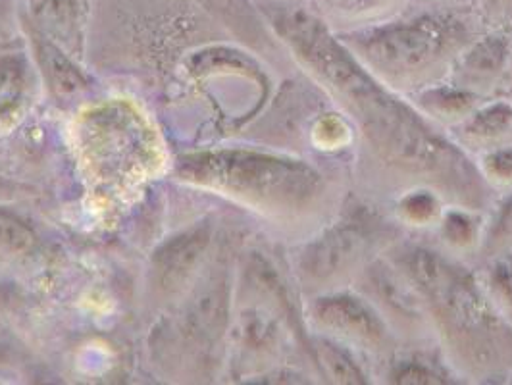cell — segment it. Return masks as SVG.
<instances>
[{"mask_svg":"<svg viewBox=\"0 0 512 385\" xmlns=\"http://www.w3.org/2000/svg\"><path fill=\"white\" fill-rule=\"evenodd\" d=\"M255 6L312 85L351 124L355 178L366 201L430 191L447 208L489 210L495 189L480 164L416 104L368 74L310 0Z\"/></svg>","mask_w":512,"mask_h":385,"instance_id":"obj_1","label":"cell"},{"mask_svg":"<svg viewBox=\"0 0 512 385\" xmlns=\"http://www.w3.org/2000/svg\"><path fill=\"white\" fill-rule=\"evenodd\" d=\"M389 258L418 291L439 355L461 382L512 376V320L462 260L428 243L397 241Z\"/></svg>","mask_w":512,"mask_h":385,"instance_id":"obj_2","label":"cell"},{"mask_svg":"<svg viewBox=\"0 0 512 385\" xmlns=\"http://www.w3.org/2000/svg\"><path fill=\"white\" fill-rule=\"evenodd\" d=\"M176 176L266 218L312 233L328 224L345 203L341 180L328 166L291 154L256 149L183 154L176 162Z\"/></svg>","mask_w":512,"mask_h":385,"instance_id":"obj_3","label":"cell"},{"mask_svg":"<svg viewBox=\"0 0 512 385\" xmlns=\"http://www.w3.org/2000/svg\"><path fill=\"white\" fill-rule=\"evenodd\" d=\"M335 33L368 74L410 99L455 72L484 24L474 8H409L382 24Z\"/></svg>","mask_w":512,"mask_h":385,"instance_id":"obj_4","label":"cell"},{"mask_svg":"<svg viewBox=\"0 0 512 385\" xmlns=\"http://www.w3.org/2000/svg\"><path fill=\"white\" fill-rule=\"evenodd\" d=\"M405 226L374 203H343L328 224L295 251L293 272L310 299L353 287L360 272L403 239Z\"/></svg>","mask_w":512,"mask_h":385,"instance_id":"obj_5","label":"cell"},{"mask_svg":"<svg viewBox=\"0 0 512 385\" xmlns=\"http://www.w3.org/2000/svg\"><path fill=\"white\" fill-rule=\"evenodd\" d=\"M305 322L308 332L326 335L380 364H387L401 347L380 312L353 287L307 299Z\"/></svg>","mask_w":512,"mask_h":385,"instance_id":"obj_6","label":"cell"},{"mask_svg":"<svg viewBox=\"0 0 512 385\" xmlns=\"http://www.w3.org/2000/svg\"><path fill=\"white\" fill-rule=\"evenodd\" d=\"M353 289L380 312L401 345L418 347L434 343L432 326L418 291L387 253L374 258L360 272Z\"/></svg>","mask_w":512,"mask_h":385,"instance_id":"obj_7","label":"cell"},{"mask_svg":"<svg viewBox=\"0 0 512 385\" xmlns=\"http://www.w3.org/2000/svg\"><path fill=\"white\" fill-rule=\"evenodd\" d=\"M212 231L195 226L166 241L153 257L154 280L164 293H176L187 282L206 253Z\"/></svg>","mask_w":512,"mask_h":385,"instance_id":"obj_8","label":"cell"},{"mask_svg":"<svg viewBox=\"0 0 512 385\" xmlns=\"http://www.w3.org/2000/svg\"><path fill=\"white\" fill-rule=\"evenodd\" d=\"M511 52V37L503 29L484 31L457 62L455 70L461 81L455 85L480 95L482 87L491 85L503 74Z\"/></svg>","mask_w":512,"mask_h":385,"instance_id":"obj_9","label":"cell"},{"mask_svg":"<svg viewBox=\"0 0 512 385\" xmlns=\"http://www.w3.org/2000/svg\"><path fill=\"white\" fill-rule=\"evenodd\" d=\"M310 4L333 31L382 24L409 10V0H310Z\"/></svg>","mask_w":512,"mask_h":385,"instance_id":"obj_10","label":"cell"},{"mask_svg":"<svg viewBox=\"0 0 512 385\" xmlns=\"http://www.w3.org/2000/svg\"><path fill=\"white\" fill-rule=\"evenodd\" d=\"M512 137V104L507 101L478 106L468 118L459 124V139L462 149H484L491 151L501 145H509Z\"/></svg>","mask_w":512,"mask_h":385,"instance_id":"obj_11","label":"cell"},{"mask_svg":"<svg viewBox=\"0 0 512 385\" xmlns=\"http://www.w3.org/2000/svg\"><path fill=\"white\" fill-rule=\"evenodd\" d=\"M312 368L328 384H368V374L360 364L359 355L330 337L310 332Z\"/></svg>","mask_w":512,"mask_h":385,"instance_id":"obj_12","label":"cell"},{"mask_svg":"<svg viewBox=\"0 0 512 385\" xmlns=\"http://www.w3.org/2000/svg\"><path fill=\"white\" fill-rule=\"evenodd\" d=\"M410 99H414L412 103L416 104V108L434 120L437 126L441 122L459 126L464 118H468L480 106V95L462 89L459 85L443 83L424 89Z\"/></svg>","mask_w":512,"mask_h":385,"instance_id":"obj_13","label":"cell"},{"mask_svg":"<svg viewBox=\"0 0 512 385\" xmlns=\"http://www.w3.org/2000/svg\"><path fill=\"white\" fill-rule=\"evenodd\" d=\"M385 370V382L397 385H449L459 384L461 380L445 368L443 362L424 359L422 355H405L399 353L389 360Z\"/></svg>","mask_w":512,"mask_h":385,"instance_id":"obj_14","label":"cell"},{"mask_svg":"<svg viewBox=\"0 0 512 385\" xmlns=\"http://www.w3.org/2000/svg\"><path fill=\"white\" fill-rule=\"evenodd\" d=\"M476 251L484 264L512 255V191L493 208L491 218L482 226Z\"/></svg>","mask_w":512,"mask_h":385,"instance_id":"obj_15","label":"cell"},{"mask_svg":"<svg viewBox=\"0 0 512 385\" xmlns=\"http://www.w3.org/2000/svg\"><path fill=\"white\" fill-rule=\"evenodd\" d=\"M31 16L62 39L77 37L83 16V0H27Z\"/></svg>","mask_w":512,"mask_h":385,"instance_id":"obj_16","label":"cell"},{"mask_svg":"<svg viewBox=\"0 0 512 385\" xmlns=\"http://www.w3.org/2000/svg\"><path fill=\"white\" fill-rule=\"evenodd\" d=\"M443 208H447V206L443 205L441 199L434 193L410 191L395 201V218L403 226L428 228V226L439 224V220L445 212Z\"/></svg>","mask_w":512,"mask_h":385,"instance_id":"obj_17","label":"cell"},{"mask_svg":"<svg viewBox=\"0 0 512 385\" xmlns=\"http://www.w3.org/2000/svg\"><path fill=\"white\" fill-rule=\"evenodd\" d=\"M482 226L474 218V212L462 208H447L439 220V235L447 243L449 251H466L478 247Z\"/></svg>","mask_w":512,"mask_h":385,"instance_id":"obj_18","label":"cell"},{"mask_svg":"<svg viewBox=\"0 0 512 385\" xmlns=\"http://www.w3.org/2000/svg\"><path fill=\"white\" fill-rule=\"evenodd\" d=\"M37 245V235L22 220L0 210V258L29 255Z\"/></svg>","mask_w":512,"mask_h":385,"instance_id":"obj_19","label":"cell"},{"mask_svg":"<svg viewBox=\"0 0 512 385\" xmlns=\"http://www.w3.org/2000/svg\"><path fill=\"white\" fill-rule=\"evenodd\" d=\"M487 276L484 278L491 299L497 303L512 320V257L495 258L487 262Z\"/></svg>","mask_w":512,"mask_h":385,"instance_id":"obj_20","label":"cell"},{"mask_svg":"<svg viewBox=\"0 0 512 385\" xmlns=\"http://www.w3.org/2000/svg\"><path fill=\"white\" fill-rule=\"evenodd\" d=\"M480 168L493 189L512 187V145H501L486 151Z\"/></svg>","mask_w":512,"mask_h":385,"instance_id":"obj_21","label":"cell"},{"mask_svg":"<svg viewBox=\"0 0 512 385\" xmlns=\"http://www.w3.org/2000/svg\"><path fill=\"white\" fill-rule=\"evenodd\" d=\"M24 81V66L18 58H0V101L14 95Z\"/></svg>","mask_w":512,"mask_h":385,"instance_id":"obj_22","label":"cell"},{"mask_svg":"<svg viewBox=\"0 0 512 385\" xmlns=\"http://www.w3.org/2000/svg\"><path fill=\"white\" fill-rule=\"evenodd\" d=\"M474 0H409V8H472Z\"/></svg>","mask_w":512,"mask_h":385,"instance_id":"obj_23","label":"cell"},{"mask_svg":"<svg viewBox=\"0 0 512 385\" xmlns=\"http://www.w3.org/2000/svg\"><path fill=\"white\" fill-rule=\"evenodd\" d=\"M20 191H22V187L18 183L0 176V199H14L20 195Z\"/></svg>","mask_w":512,"mask_h":385,"instance_id":"obj_24","label":"cell"},{"mask_svg":"<svg viewBox=\"0 0 512 385\" xmlns=\"http://www.w3.org/2000/svg\"><path fill=\"white\" fill-rule=\"evenodd\" d=\"M253 2H308V0H253Z\"/></svg>","mask_w":512,"mask_h":385,"instance_id":"obj_25","label":"cell"},{"mask_svg":"<svg viewBox=\"0 0 512 385\" xmlns=\"http://www.w3.org/2000/svg\"><path fill=\"white\" fill-rule=\"evenodd\" d=\"M511 257H512V255H511Z\"/></svg>","mask_w":512,"mask_h":385,"instance_id":"obj_26","label":"cell"}]
</instances>
